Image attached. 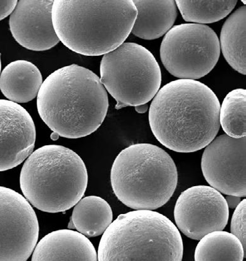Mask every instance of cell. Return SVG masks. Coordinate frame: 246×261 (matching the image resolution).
Returning <instances> with one entry per match:
<instances>
[{"mask_svg": "<svg viewBox=\"0 0 246 261\" xmlns=\"http://www.w3.org/2000/svg\"><path fill=\"white\" fill-rule=\"evenodd\" d=\"M242 3H244V5H245V1H242Z\"/></svg>", "mask_w": 246, "mask_h": 261, "instance_id": "cell-28", "label": "cell"}, {"mask_svg": "<svg viewBox=\"0 0 246 261\" xmlns=\"http://www.w3.org/2000/svg\"><path fill=\"white\" fill-rule=\"evenodd\" d=\"M38 219L30 203L0 187V261H26L38 241Z\"/></svg>", "mask_w": 246, "mask_h": 261, "instance_id": "cell-9", "label": "cell"}, {"mask_svg": "<svg viewBox=\"0 0 246 261\" xmlns=\"http://www.w3.org/2000/svg\"><path fill=\"white\" fill-rule=\"evenodd\" d=\"M111 181L115 196L127 207L153 211L171 198L178 173L171 156L161 147L136 144L121 150L115 158Z\"/></svg>", "mask_w": 246, "mask_h": 261, "instance_id": "cell-5", "label": "cell"}, {"mask_svg": "<svg viewBox=\"0 0 246 261\" xmlns=\"http://www.w3.org/2000/svg\"><path fill=\"white\" fill-rule=\"evenodd\" d=\"M17 3L16 0L0 1V21L13 13Z\"/></svg>", "mask_w": 246, "mask_h": 261, "instance_id": "cell-23", "label": "cell"}, {"mask_svg": "<svg viewBox=\"0 0 246 261\" xmlns=\"http://www.w3.org/2000/svg\"><path fill=\"white\" fill-rule=\"evenodd\" d=\"M220 107L215 93L204 83L174 81L153 98L150 126L155 138L167 149L194 152L207 147L218 134Z\"/></svg>", "mask_w": 246, "mask_h": 261, "instance_id": "cell-1", "label": "cell"}, {"mask_svg": "<svg viewBox=\"0 0 246 261\" xmlns=\"http://www.w3.org/2000/svg\"><path fill=\"white\" fill-rule=\"evenodd\" d=\"M228 207L236 208L241 202V198L238 196L227 195L225 198Z\"/></svg>", "mask_w": 246, "mask_h": 261, "instance_id": "cell-24", "label": "cell"}, {"mask_svg": "<svg viewBox=\"0 0 246 261\" xmlns=\"http://www.w3.org/2000/svg\"><path fill=\"white\" fill-rule=\"evenodd\" d=\"M113 213L109 203L99 196H90L80 200L74 207L68 227L84 236H101L111 224Z\"/></svg>", "mask_w": 246, "mask_h": 261, "instance_id": "cell-17", "label": "cell"}, {"mask_svg": "<svg viewBox=\"0 0 246 261\" xmlns=\"http://www.w3.org/2000/svg\"><path fill=\"white\" fill-rule=\"evenodd\" d=\"M59 136L56 134V133H54V134L52 135V137H53L52 138V139H54V140H56V139L59 138Z\"/></svg>", "mask_w": 246, "mask_h": 261, "instance_id": "cell-26", "label": "cell"}, {"mask_svg": "<svg viewBox=\"0 0 246 261\" xmlns=\"http://www.w3.org/2000/svg\"><path fill=\"white\" fill-rule=\"evenodd\" d=\"M147 110H149V105H147V103L135 107V110L138 114H144V113L147 112Z\"/></svg>", "mask_w": 246, "mask_h": 261, "instance_id": "cell-25", "label": "cell"}, {"mask_svg": "<svg viewBox=\"0 0 246 261\" xmlns=\"http://www.w3.org/2000/svg\"><path fill=\"white\" fill-rule=\"evenodd\" d=\"M246 91L237 89L228 93L219 110V123L226 135L239 139L246 135Z\"/></svg>", "mask_w": 246, "mask_h": 261, "instance_id": "cell-20", "label": "cell"}, {"mask_svg": "<svg viewBox=\"0 0 246 261\" xmlns=\"http://www.w3.org/2000/svg\"><path fill=\"white\" fill-rule=\"evenodd\" d=\"M52 22L60 41L75 53L100 56L120 46L137 16L132 0H56Z\"/></svg>", "mask_w": 246, "mask_h": 261, "instance_id": "cell-3", "label": "cell"}, {"mask_svg": "<svg viewBox=\"0 0 246 261\" xmlns=\"http://www.w3.org/2000/svg\"><path fill=\"white\" fill-rule=\"evenodd\" d=\"M88 175L82 158L58 145L39 148L28 156L20 175V186L30 204L45 213L75 206L83 198Z\"/></svg>", "mask_w": 246, "mask_h": 261, "instance_id": "cell-4", "label": "cell"}, {"mask_svg": "<svg viewBox=\"0 0 246 261\" xmlns=\"http://www.w3.org/2000/svg\"><path fill=\"white\" fill-rule=\"evenodd\" d=\"M220 49L218 37L209 26L182 24L174 26L164 36L161 60L173 76L198 80L215 67Z\"/></svg>", "mask_w": 246, "mask_h": 261, "instance_id": "cell-8", "label": "cell"}, {"mask_svg": "<svg viewBox=\"0 0 246 261\" xmlns=\"http://www.w3.org/2000/svg\"><path fill=\"white\" fill-rule=\"evenodd\" d=\"M178 228L163 214L138 210L121 214L104 232L98 261H182Z\"/></svg>", "mask_w": 246, "mask_h": 261, "instance_id": "cell-6", "label": "cell"}, {"mask_svg": "<svg viewBox=\"0 0 246 261\" xmlns=\"http://www.w3.org/2000/svg\"><path fill=\"white\" fill-rule=\"evenodd\" d=\"M31 261H98L93 245L79 232L59 230L42 238Z\"/></svg>", "mask_w": 246, "mask_h": 261, "instance_id": "cell-14", "label": "cell"}, {"mask_svg": "<svg viewBox=\"0 0 246 261\" xmlns=\"http://www.w3.org/2000/svg\"><path fill=\"white\" fill-rule=\"evenodd\" d=\"M246 7L242 6L231 14L223 25L220 43L223 54L234 69L245 74Z\"/></svg>", "mask_w": 246, "mask_h": 261, "instance_id": "cell-18", "label": "cell"}, {"mask_svg": "<svg viewBox=\"0 0 246 261\" xmlns=\"http://www.w3.org/2000/svg\"><path fill=\"white\" fill-rule=\"evenodd\" d=\"M185 21L210 24L225 18L233 10L236 0L231 1H176Z\"/></svg>", "mask_w": 246, "mask_h": 261, "instance_id": "cell-21", "label": "cell"}, {"mask_svg": "<svg viewBox=\"0 0 246 261\" xmlns=\"http://www.w3.org/2000/svg\"><path fill=\"white\" fill-rule=\"evenodd\" d=\"M246 200L240 202L234 212L231 222V234L238 238L242 243L245 253L246 230H245V211Z\"/></svg>", "mask_w": 246, "mask_h": 261, "instance_id": "cell-22", "label": "cell"}, {"mask_svg": "<svg viewBox=\"0 0 246 261\" xmlns=\"http://www.w3.org/2000/svg\"><path fill=\"white\" fill-rule=\"evenodd\" d=\"M40 117L63 138L77 139L94 133L108 113V93L100 78L77 65L61 68L46 78L39 90Z\"/></svg>", "mask_w": 246, "mask_h": 261, "instance_id": "cell-2", "label": "cell"}, {"mask_svg": "<svg viewBox=\"0 0 246 261\" xmlns=\"http://www.w3.org/2000/svg\"><path fill=\"white\" fill-rule=\"evenodd\" d=\"M36 127L27 110L0 99V172L18 166L30 156L36 142Z\"/></svg>", "mask_w": 246, "mask_h": 261, "instance_id": "cell-12", "label": "cell"}, {"mask_svg": "<svg viewBox=\"0 0 246 261\" xmlns=\"http://www.w3.org/2000/svg\"><path fill=\"white\" fill-rule=\"evenodd\" d=\"M245 253L238 238L227 231H217L200 240L195 261H243Z\"/></svg>", "mask_w": 246, "mask_h": 261, "instance_id": "cell-19", "label": "cell"}, {"mask_svg": "<svg viewBox=\"0 0 246 261\" xmlns=\"http://www.w3.org/2000/svg\"><path fill=\"white\" fill-rule=\"evenodd\" d=\"M101 82L117 101L116 109L147 103L160 88L161 71L153 55L135 43H124L104 55Z\"/></svg>", "mask_w": 246, "mask_h": 261, "instance_id": "cell-7", "label": "cell"}, {"mask_svg": "<svg viewBox=\"0 0 246 261\" xmlns=\"http://www.w3.org/2000/svg\"><path fill=\"white\" fill-rule=\"evenodd\" d=\"M52 0H20L10 17L11 34L28 50H49L60 42L52 22Z\"/></svg>", "mask_w": 246, "mask_h": 261, "instance_id": "cell-13", "label": "cell"}, {"mask_svg": "<svg viewBox=\"0 0 246 261\" xmlns=\"http://www.w3.org/2000/svg\"><path fill=\"white\" fill-rule=\"evenodd\" d=\"M2 69V62H1V56H0V73H1Z\"/></svg>", "mask_w": 246, "mask_h": 261, "instance_id": "cell-27", "label": "cell"}, {"mask_svg": "<svg viewBox=\"0 0 246 261\" xmlns=\"http://www.w3.org/2000/svg\"><path fill=\"white\" fill-rule=\"evenodd\" d=\"M224 196L205 185L188 188L176 201L174 216L177 228L190 239L200 240L214 231H223L229 219Z\"/></svg>", "mask_w": 246, "mask_h": 261, "instance_id": "cell-10", "label": "cell"}, {"mask_svg": "<svg viewBox=\"0 0 246 261\" xmlns=\"http://www.w3.org/2000/svg\"><path fill=\"white\" fill-rule=\"evenodd\" d=\"M245 137L222 135L205 147L201 167L211 187L226 195L245 197Z\"/></svg>", "mask_w": 246, "mask_h": 261, "instance_id": "cell-11", "label": "cell"}, {"mask_svg": "<svg viewBox=\"0 0 246 261\" xmlns=\"http://www.w3.org/2000/svg\"><path fill=\"white\" fill-rule=\"evenodd\" d=\"M137 16L131 33L139 38L154 40L166 34L177 17V6L173 0L133 1Z\"/></svg>", "mask_w": 246, "mask_h": 261, "instance_id": "cell-15", "label": "cell"}, {"mask_svg": "<svg viewBox=\"0 0 246 261\" xmlns=\"http://www.w3.org/2000/svg\"><path fill=\"white\" fill-rule=\"evenodd\" d=\"M38 68L26 60H17L6 66L0 74V90L8 100L27 103L38 95L42 85Z\"/></svg>", "mask_w": 246, "mask_h": 261, "instance_id": "cell-16", "label": "cell"}]
</instances>
